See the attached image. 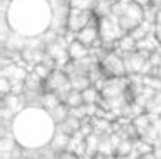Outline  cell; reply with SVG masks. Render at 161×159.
I'll return each instance as SVG.
<instances>
[{"label": "cell", "instance_id": "32", "mask_svg": "<svg viewBox=\"0 0 161 159\" xmlns=\"http://www.w3.org/2000/svg\"><path fill=\"white\" fill-rule=\"evenodd\" d=\"M156 146H161V134H159V137H158V142H156Z\"/></svg>", "mask_w": 161, "mask_h": 159}, {"label": "cell", "instance_id": "29", "mask_svg": "<svg viewBox=\"0 0 161 159\" xmlns=\"http://www.w3.org/2000/svg\"><path fill=\"white\" fill-rule=\"evenodd\" d=\"M137 159H156V156H154V152H151V154H144V156H139Z\"/></svg>", "mask_w": 161, "mask_h": 159}, {"label": "cell", "instance_id": "4", "mask_svg": "<svg viewBox=\"0 0 161 159\" xmlns=\"http://www.w3.org/2000/svg\"><path fill=\"white\" fill-rule=\"evenodd\" d=\"M146 61H147V56H144L142 53H139V51H134V53L124 54V64H125L127 76L142 75V70H144Z\"/></svg>", "mask_w": 161, "mask_h": 159}, {"label": "cell", "instance_id": "7", "mask_svg": "<svg viewBox=\"0 0 161 159\" xmlns=\"http://www.w3.org/2000/svg\"><path fill=\"white\" fill-rule=\"evenodd\" d=\"M115 51H117L119 54H120V53H124V54L134 53V51H137V41L132 39L129 34H125L122 39H119V41L115 42ZM124 54H122V56H124Z\"/></svg>", "mask_w": 161, "mask_h": 159}, {"label": "cell", "instance_id": "18", "mask_svg": "<svg viewBox=\"0 0 161 159\" xmlns=\"http://www.w3.org/2000/svg\"><path fill=\"white\" fill-rule=\"evenodd\" d=\"M146 112L149 115H156V117H161V92H156V95L147 102L146 105Z\"/></svg>", "mask_w": 161, "mask_h": 159}, {"label": "cell", "instance_id": "19", "mask_svg": "<svg viewBox=\"0 0 161 159\" xmlns=\"http://www.w3.org/2000/svg\"><path fill=\"white\" fill-rule=\"evenodd\" d=\"M64 103H66L69 109H76V107H81L85 105V100H83V93L78 92V90H71V92L68 93L66 100H64Z\"/></svg>", "mask_w": 161, "mask_h": 159}, {"label": "cell", "instance_id": "3", "mask_svg": "<svg viewBox=\"0 0 161 159\" xmlns=\"http://www.w3.org/2000/svg\"><path fill=\"white\" fill-rule=\"evenodd\" d=\"M95 17L93 12H86V10H76V8H69L68 17H66V27L69 32L78 34L83 27H86L92 19Z\"/></svg>", "mask_w": 161, "mask_h": 159}, {"label": "cell", "instance_id": "21", "mask_svg": "<svg viewBox=\"0 0 161 159\" xmlns=\"http://www.w3.org/2000/svg\"><path fill=\"white\" fill-rule=\"evenodd\" d=\"M83 100H85V103H98L100 102V98H102V95H100V90H97L92 85V87H88L86 90H83Z\"/></svg>", "mask_w": 161, "mask_h": 159}, {"label": "cell", "instance_id": "12", "mask_svg": "<svg viewBox=\"0 0 161 159\" xmlns=\"http://www.w3.org/2000/svg\"><path fill=\"white\" fill-rule=\"evenodd\" d=\"M47 114H49V119L54 122V125H59V124H63L69 117V107L66 103H61L56 107L54 110L47 112Z\"/></svg>", "mask_w": 161, "mask_h": 159}, {"label": "cell", "instance_id": "11", "mask_svg": "<svg viewBox=\"0 0 161 159\" xmlns=\"http://www.w3.org/2000/svg\"><path fill=\"white\" fill-rule=\"evenodd\" d=\"M61 103H63L61 98L56 95L54 92H42V95H41V107H44L47 112L54 110L56 107L61 105Z\"/></svg>", "mask_w": 161, "mask_h": 159}, {"label": "cell", "instance_id": "33", "mask_svg": "<svg viewBox=\"0 0 161 159\" xmlns=\"http://www.w3.org/2000/svg\"><path fill=\"white\" fill-rule=\"evenodd\" d=\"M156 51H158V53H159V56H161V44H159V48L156 49Z\"/></svg>", "mask_w": 161, "mask_h": 159}, {"label": "cell", "instance_id": "17", "mask_svg": "<svg viewBox=\"0 0 161 159\" xmlns=\"http://www.w3.org/2000/svg\"><path fill=\"white\" fill-rule=\"evenodd\" d=\"M134 151V139H129V137H125V139L120 140V144L117 146V151H115V156L119 157H125V156H130Z\"/></svg>", "mask_w": 161, "mask_h": 159}, {"label": "cell", "instance_id": "1", "mask_svg": "<svg viewBox=\"0 0 161 159\" xmlns=\"http://www.w3.org/2000/svg\"><path fill=\"white\" fill-rule=\"evenodd\" d=\"M98 32H100V39L103 42L102 48H107V49H110L112 46L115 48V42L125 36L124 29L120 27L119 17L114 14L98 19Z\"/></svg>", "mask_w": 161, "mask_h": 159}, {"label": "cell", "instance_id": "23", "mask_svg": "<svg viewBox=\"0 0 161 159\" xmlns=\"http://www.w3.org/2000/svg\"><path fill=\"white\" fill-rule=\"evenodd\" d=\"M0 93H2V98L7 97L8 93H12V83L8 78H0Z\"/></svg>", "mask_w": 161, "mask_h": 159}, {"label": "cell", "instance_id": "22", "mask_svg": "<svg viewBox=\"0 0 161 159\" xmlns=\"http://www.w3.org/2000/svg\"><path fill=\"white\" fill-rule=\"evenodd\" d=\"M36 75L41 78L42 81H46L47 78H49V75L53 73L54 70H51V68H47L46 64H42V63H37V64H34V70H32Z\"/></svg>", "mask_w": 161, "mask_h": 159}, {"label": "cell", "instance_id": "5", "mask_svg": "<svg viewBox=\"0 0 161 159\" xmlns=\"http://www.w3.org/2000/svg\"><path fill=\"white\" fill-rule=\"evenodd\" d=\"M68 54H69V58H71V61H81V59L88 58V56L92 54V49H90L88 46H85L83 42L75 39L73 42H69Z\"/></svg>", "mask_w": 161, "mask_h": 159}, {"label": "cell", "instance_id": "31", "mask_svg": "<svg viewBox=\"0 0 161 159\" xmlns=\"http://www.w3.org/2000/svg\"><path fill=\"white\" fill-rule=\"evenodd\" d=\"M105 159H119V156H115V154H112V156H105Z\"/></svg>", "mask_w": 161, "mask_h": 159}, {"label": "cell", "instance_id": "25", "mask_svg": "<svg viewBox=\"0 0 161 159\" xmlns=\"http://www.w3.org/2000/svg\"><path fill=\"white\" fill-rule=\"evenodd\" d=\"M14 115H15V114H14V112H12L10 109H8V107L2 105V122H3V124H5L8 119H12Z\"/></svg>", "mask_w": 161, "mask_h": 159}, {"label": "cell", "instance_id": "16", "mask_svg": "<svg viewBox=\"0 0 161 159\" xmlns=\"http://www.w3.org/2000/svg\"><path fill=\"white\" fill-rule=\"evenodd\" d=\"M93 14L97 19H102V17H108L112 14V0H98L97 7H95Z\"/></svg>", "mask_w": 161, "mask_h": 159}, {"label": "cell", "instance_id": "9", "mask_svg": "<svg viewBox=\"0 0 161 159\" xmlns=\"http://www.w3.org/2000/svg\"><path fill=\"white\" fill-rule=\"evenodd\" d=\"M132 124H134V127H136L139 137H141V135L147 130V129L153 125V119H151V115L147 114V112H144V114L134 117V119H132Z\"/></svg>", "mask_w": 161, "mask_h": 159}, {"label": "cell", "instance_id": "26", "mask_svg": "<svg viewBox=\"0 0 161 159\" xmlns=\"http://www.w3.org/2000/svg\"><path fill=\"white\" fill-rule=\"evenodd\" d=\"M58 159H80V156L75 154V152H71V151H64V152L59 154Z\"/></svg>", "mask_w": 161, "mask_h": 159}, {"label": "cell", "instance_id": "24", "mask_svg": "<svg viewBox=\"0 0 161 159\" xmlns=\"http://www.w3.org/2000/svg\"><path fill=\"white\" fill-rule=\"evenodd\" d=\"M147 59H149V63H151V64H153V68H154V70H156V68H159V66H161V56H159V53H158V51H154V53H151V54H149V58H147Z\"/></svg>", "mask_w": 161, "mask_h": 159}, {"label": "cell", "instance_id": "28", "mask_svg": "<svg viewBox=\"0 0 161 159\" xmlns=\"http://www.w3.org/2000/svg\"><path fill=\"white\" fill-rule=\"evenodd\" d=\"M154 24H156V25H161V8H158V12H156V19H154Z\"/></svg>", "mask_w": 161, "mask_h": 159}, {"label": "cell", "instance_id": "2", "mask_svg": "<svg viewBox=\"0 0 161 159\" xmlns=\"http://www.w3.org/2000/svg\"><path fill=\"white\" fill-rule=\"evenodd\" d=\"M100 66L105 75L112 76V78H124L127 76L124 64V56L119 54L117 51H108V53L100 59Z\"/></svg>", "mask_w": 161, "mask_h": 159}, {"label": "cell", "instance_id": "8", "mask_svg": "<svg viewBox=\"0 0 161 159\" xmlns=\"http://www.w3.org/2000/svg\"><path fill=\"white\" fill-rule=\"evenodd\" d=\"M153 29H154V24L147 22V20H142L137 27H134L132 31L129 32V36L136 41H141V39H144V37L149 36V34L153 32Z\"/></svg>", "mask_w": 161, "mask_h": 159}, {"label": "cell", "instance_id": "6", "mask_svg": "<svg viewBox=\"0 0 161 159\" xmlns=\"http://www.w3.org/2000/svg\"><path fill=\"white\" fill-rule=\"evenodd\" d=\"M69 139H71V135L64 134L61 130H56L53 134V137H51V140H49V149H53L56 154H61L64 151H68Z\"/></svg>", "mask_w": 161, "mask_h": 159}, {"label": "cell", "instance_id": "27", "mask_svg": "<svg viewBox=\"0 0 161 159\" xmlns=\"http://www.w3.org/2000/svg\"><path fill=\"white\" fill-rule=\"evenodd\" d=\"M153 32H154V36H156V39H158V42L161 44V25H156V24H154Z\"/></svg>", "mask_w": 161, "mask_h": 159}, {"label": "cell", "instance_id": "15", "mask_svg": "<svg viewBox=\"0 0 161 159\" xmlns=\"http://www.w3.org/2000/svg\"><path fill=\"white\" fill-rule=\"evenodd\" d=\"M98 0H69L68 7L69 8H76V10H86V12H93L97 7Z\"/></svg>", "mask_w": 161, "mask_h": 159}, {"label": "cell", "instance_id": "10", "mask_svg": "<svg viewBox=\"0 0 161 159\" xmlns=\"http://www.w3.org/2000/svg\"><path fill=\"white\" fill-rule=\"evenodd\" d=\"M2 105L8 107V109H10L17 115L20 110H22V107H24V98H22V95H14V93H8L7 97H3Z\"/></svg>", "mask_w": 161, "mask_h": 159}, {"label": "cell", "instance_id": "30", "mask_svg": "<svg viewBox=\"0 0 161 159\" xmlns=\"http://www.w3.org/2000/svg\"><path fill=\"white\" fill-rule=\"evenodd\" d=\"M153 75H154V76H156V78H158L159 81H161V66H159V68H156V70L153 71Z\"/></svg>", "mask_w": 161, "mask_h": 159}, {"label": "cell", "instance_id": "13", "mask_svg": "<svg viewBox=\"0 0 161 159\" xmlns=\"http://www.w3.org/2000/svg\"><path fill=\"white\" fill-rule=\"evenodd\" d=\"M69 76V83H71L73 90L83 92L88 87H92V80L88 78V75H68Z\"/></svg>", "mask_w": 161, "mask_h": 159}, {"label": "cell", "instance_id": "34", "mask_svg": "<svg viewBox=\"0 0 161 159\" xmlns=\"http://www.w3.org/2000/svg\"><path fill=\"white\" fill-rule=\"evenodd\" d=\"M61 2H66V3H69V0H61Z\"/></svg>", "mask_w": 161, "mask_h": 159}, {"label": "cell", "instance_id": "20", "mask_svg": "<svg viewBox=\"0 0 161 159\" xmlns=\"http://www.w3.org/2000/svg\"><path fill=\"white\" fill-rule=\"evenodd\" d=\"M98 152H100V154H103V156H112V154H115V147L112 146L108 134H103V135H102V139H100Z\"/></svg>", "mask_w": 161, "mask_h": 159}, {"label": "cell", "instance_id": "14", "mask_svg": "<svg viewBox=\"0 0 161 159\" xmlns=\"http://www.w3.org/2000/svg\"><path fill=\"white\" fill-rule=\"evenodd\" d=\"M100 139H102V135L97 134V132H92L90 135L85 137V144H86V156L93 157L95 154L98 152V146H100Z\"/></svg>", "mask_w": 161, "mask_h": 159}]
</instances>
